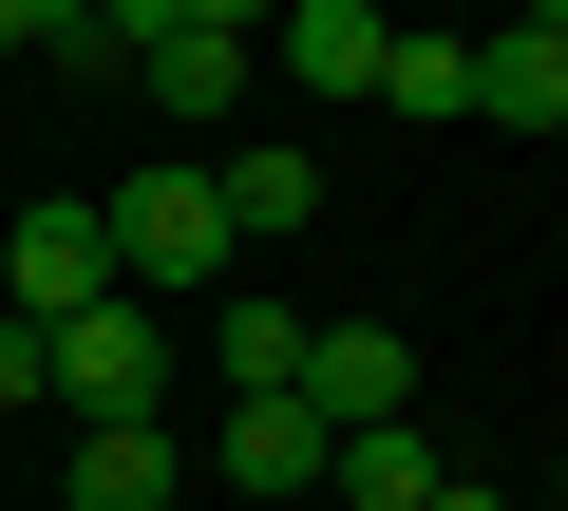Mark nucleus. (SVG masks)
I'll use <instances>...</instances> for the list:
<instances>
[{
    "label": "nucleus",
    "instance_id": "1",
    "mask_svg": "<svg viewBox=\"0 0 568 511\" xmlns=\"http://www.w3.org/2000/svg\"><path fill=\"white\" fill-rule=\"evenodd\" d=\"M114 227V285L133 304H227V208H209V152H152L133 190H95Z\"/></svg>",
    "mask_w": 568,
    "mask_h": 511
},
{
    "label": "nucleus",
    "instance_id": "2",
    "mask_svg": "<svg viewBox=\"0 0 568 511\" xmlns=\"http://www.w3.org/2000/svg\"><path fill=\"white\" fill-rule=\"evenodd\" d=\"M39 398H58V417H171V304H77V323H39Z\"/></svg>",
    "mask_w": 568,
    "mask_h": 511
},
{
    "label": "nucleus",
    "instance_id": "3",
    "mask_svg": "<svg viewBox=\"0 0 568 511\" xmlns=\"http://www.w3.org/2000/svg\"><path fill=\"white\" fill-rule=\"evenodd\" d=\"M77 304H133L114 227H95V190H39L20 227H0V323H77Z\"/></svg>",
    "mask_w": 568,
    "mask_h": 511
},
{
    "label": "nucleus",
    "instance_id": "4",
    "mask_svg": "<svg viewBox=\"0 0 568 511\" xmlns=\"http://www.w3.org/2000/svg\"><path fill=\"white\" fill-rule=\"evenodd\" d=\"M284 398H304L323 436H361V417H417V341H398L379 304H342V323H304V360H284Z\"/></svg>",
    "mask_w": 568,
    "mask_h": 511
},
{
    "label": "nucleus",
    "instance_id": "5",
    "mask_svg": "<svg viewBox=\"0 0 568 511\" xmlns=\"http://www.w3.org/2000/svg\"><path fill=\"white\" fill-rule=\"evenodd\" d=\"M246 58H284V95H379L398 20H379V0H284V20H265Z\"/></svg>",
    "mask_w": 568,
    "mask_h": 511
},
{
    "label": "nucleus",
    "instance_id": "6",
    "mask_svg": "<svg viewBox=\"0 0 568 511\" xmlns=\"http://www.w3.org/2000/svg\"><path fill=\"white\" fill-rule=\"evenodd\" d=\"M209 208H227V246H304V227H323V152L227 133V152H209Z\"/></svg>",
    "mask_w": 568,
    "mask_h": 511
},
{
    "label": "nucleus",
    "instance_id": "7",
    "mask_svg": "<svg viewBox=\"0 0 568 511\" xmlns=\"http://www.w3.org/2000/svg\"><path fill=\"white\" fill-rule=\"evenodd\" d=\"M474 114H493L511 152H549V133H568V20H493V39H474Z\"/></svg>",
    "mask_w": 568,
    "mask_h": 511
},
{
    "label": "nucleus",
    "instance_id": "8",
    "mask_svg": "<svg viewBox=\"0 0 568 511\" xmlns=\"http://www.w3.org/2000/svg\"><path fill=\"white\" fill-rule=\"evenodd\" d=\"M171 492H190L171 417H77V511H171Z\"/></svg>",
    "mask_w": 568,
    "mask_h": 511
},
{
    "label": "nucleus",
    "instance_id": "9",
    "mask_svg": "<svg viewBox=\"0 0 568 511\" xmlns=\"http://www.w3.org/2000/svg\"><path fill=\"white\" fill-rule=\"evenodd\" d=\"M133 95H152L171 133H227V114H246V39H209V20H171V39L133 58Z\"/></svg>",
    "mask_w": 568,
    "mask_h": 511
},
{
    "label": "nucleus",
    "instance_id": "10",
    "mask_svg": "<svg viewBox=\"0 0 568 511\" xmlns=\"http://www.w3.org/2000/svg\"><path fill=\"white\" fill-rule=\"evenodd\" d=\"M152 39H171V0H58V20H39V58H58L77 95H133Z\"/></svg>",
    "mask_w": 568,
    "mask_h": 511
},
{
    "label": "nucleus",
    "instance_id": "11",
    "mask_svg": "<svg viewBox=\"0 0 568 511\" xmlns=\"http://www.w3.org/2000/svg\"><path fill=\"white\" fill-rule=\"evenodd\" d=\"M323 473H342V511H417V492H436L455 454H436L417 417H361V436H323Z\"/></svg>",
    "mask_w": 568,
    "mask_h": 511
},
{
    "label": "nucleus",
    "instance_id": "12",
    "mask_svg": "<svg viewBox=\"0 0 568 511\" xmlns=\"http://www.w3.org/2000/svg\"><path fill=\"white\" fill-rule=\"evenodd\" d=\"M209 454H227V492H304V473H323V417H304V398H227Z\"/></svg>",
    "mask_w": 568,
    "mask_h": 511
},
{
    "label": "nucleus",
    "instance_id": "13",
    "mask_svg": "<svg viewBox=\"0 0 568 511\" xmlns=\"http://www.w3.org/2000/svg\"><path fill=\"white\" fill-rule=\"evenodd\" d=\"M379 95H398L417 133H474V39H398V58H379Z\"/></svg>",
    "mask_w": 568,
    "mask_h": 511
},
{
    "label": "nucleus",
    "instance_id": "14",
    "mask_svg": "<svg viewBox=\"0 0 568 511\" xmlns=\"http://www.w3.org/2000/svg\"><path fill=\"white\" fill-rule=\"evenodd\" d=\"M209 341H227V398H284V360H304V304H227Z\"/></svg>",
    "mask_w": 568,
    "mask_h": 511
},
{
    "label": "nucleus",
    "instance_id": "15",
    "mask_svg": "<svg viewBox=\"0 0 568 511\" xmlns=\"http://www.w3.org/2000/svg\"><path fill=\"white\" fill-rule=\"evenodd\" d=\"M0 417H39V323H0Z\"/></svg>",
    "mask_w": 568,
    "mask_h": 511
},
{
    "label": "nucleus",
    "instance_id": "16",
    "mask_svg": "<svg viewBox=\"0 0 568 511\" xmlns=\"http://www.w3.org/2000/svg\"><path fill=\"white\" fill-rule=\"evenodd\" d=\"M171 20H209V39H265V20H284V0H171Z\"/></svg>",
    "mask_w": 568,
    "mask_h": 511
},
{
    "label": "nucleus",
    "instance_id": "17",
    "mask_svg": "<svg viewBox=\"0 0 568 511\" xmlns=\"http://www.w3.org/2000/svg\"><path fill=\"white\" fill-rule=\"evenodd\" d=\"M417 511H511V492H493V473H436V492H417Z\"/></svg>",
    "mask_w": 568,
    "mask_h": 511
},
{
    "label": "nucleus",
    "instance_id": "18",
    "mask_svg": "<svg viewBox=\"0 0 568 511\" xmlns=\"http://www.w3.org/2000/svg\"><path fill=\"white\" fill-rule=\"evenodd\" d=\"M39 20H58V0H0V58H39Z\"/></svg>",
    "mask_w": 568,
    "mask_h": 511
}]
</instances>
